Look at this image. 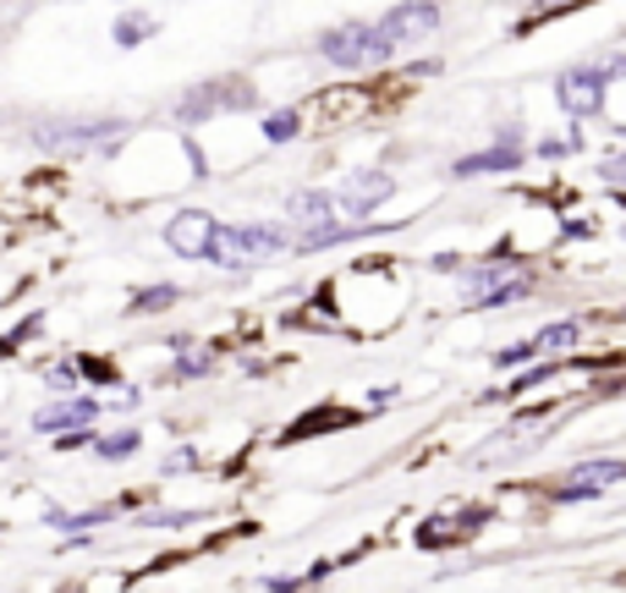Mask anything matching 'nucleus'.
<instances>
[{"instance_id": "f257e3e1", "label": "nucleus", "mask_w": 626, "mask_h": 593, "mask_svg": "<svg viewBox=\"0 0 626 593\" xmlns=\"http://www.w3.org/2000/svg\"><path fill=\"white\" fill-rule=\"evenodd\" d=\"M319 55L330 66H346V72H368V66H385L396 55L390 33L385 28H368V22H346V28H330L319 33Z\"/></svg>"}, {"instance_id": "f03ea898", "label": "nucleus", "mask_w": 626, "mask_h": 593, "mask_svg": "<svg viewBox=\"0 0 626 593\" xmlns=\"http://www.w3.org/2000/svg\"><path fill=\"white\" fill-rule=\"evenodd\" d=\"M281 248H286V231H275V226H215V237H209V259L226 270L264 259V253H281Z\"/></svg>"}, {"instance_id": "7ed1b4c3", "label": "nucleus", "mask_w": 626, "mask_h": 593, "mask_svg": "<svg viewBox=\"0 0 626 593\" xmlns=\"http://www.w3.org/2000/svg\"><path fill=\"white\" fill-rule=\"evenodd\" d=\"M622 72H626L622 55H616L611 66H572V72H561L555 94H561L566 116H577V122L599 116V111H605V83H611V77H622Z\"/></svg>"}, {"instance_id": "20e7f679", "label": "nucleus", "mask_w": 626, "mask_h": 593, "mask_svg": "<svg viewBox=\"0 0 626 593\" xmlns=\"http://www.w3.org/2000/svg\"><path fill=\"white\" fill-rule=\"evenodd\" d=\"M226 105H253V89H248L242 77H220V83L187 89L181 105H176V116H181V122H209V116L226 111Z\"/></svg>"}, {"instance_id": "39448f33", "label": "nucleus", "mask_w": 626, "mask_h": 593, "mask_svg": "<svg viewBox=\"0 0 626 593\" xmlns=\"http://www.w3.org/2000/svg\"><path fill=\"white\" fill-rule=\"evenodd\" d=\"M533 292V281L517 270V275H505V259H494V264H483L478 275L468 281V302L478 308H494V302H517V296Z\"/></svg>"}, {"instance_id": "423d86ee", "label": "nucleus", "mask_w": 626, "mask_h": 593, "mask_svg": "<svg viewBox=\"0 0 626 593\" xmlns=\"http://www.w3.org/2000/svg\"><path fill=\"white\" fill-rule=\"evenodd\" d=\"M379 28L390 33V44H418V39H429V33L440 28V6H435V0H407V6H396Z\"/></svg>"}, {"instance_id": "0eeeda50", "label": "nucleus", "mask_w": 626, "mask_h": 593, "mask_svg": "<svg viewBox=\"0 0 626 593\" xmlns=\"http://www.w3.org/2000/svg\"><path fill=\"white\" fill-rule=\"evenodd\" d=\"M390 193H396V181H390V170H352L335 204H341L346 215H374V209H379V204H385Z\"/></svg>"}, {"instance_id": "6e6552de", "label": "nucleus", "mask_w": 626, "mask_h": 593, "mask_svg": "<svg viewBox=\"0 0 626 593\" xmlns=\"http://www.w3.org/2000/svg\"><path fill=\"white\" fill-rule=\"evenodd\" d=\"M209 237H215V215H204V209H181V215L165 226V242H170V253H181V259H209Z\"/></svg>"}, {"instance_id": "1a4fd4ad", "label": "nucleus", "mask_w": 626, "mask_h": 593, "mask_svg": "<svg viewBox=\"0 0 626 593\" xmlns=\"http://www.w3.org/2000/svg\"><path fill=\"white\" fill-rule=\"evenodd\" d=\"M626 478V461H583L561 489H555V500H594L605 483H622Z\"/></svg>"}, {"instance_id": "9d476101", "label": "nucleus", "mask_w": 626, "mask_h": 593, "mask_svg": "<svg viewBox=\"0 0 626 593\" xmlns=\"http://www.w3.org/2000/svg\"><path fill=\"white\" fill-rule=\"evenodd\" d=\"M44 148H83V144H116L122 122H77V127H39L33 133Z\"/></svg>"}, {"instance_id": "9b49d317", "label": "nucleus", "mask_w": 626, "mask_h": 593, "mask_svg": "<svg viewBox=\"0 0 626 593\" xmlns=\"http://www.w3.org/2000/svg\"><path fill=\"white\" fill-rule=\"evenodd\" d=\"M94 418H100V402L72 396V402H61V407H44V413L33 418V429H39V435H61V429H77V424H94Z\"/></svg>"}, {"instance_id": "f8f14e48", "label": "nucleus", "mask_w": 626, "mask_h": 593, "mask_svg": "<svg viewBox=\"0 0 626 593\" xmlns=\"http://www.w3.org/2000/svg\"><path fill=\"white\" fill-rule=\"evenodd\" d=\"M517 165H522V154L505 144V148H483L472 159H457V176H500V170H517Z\"/></svg>"}, {"instance_id": "ddd939ff", "label": "nucleus", "mask_w": 626, "mask_h": 593, "mask_svg": "<svg viewBox=\"0 0 626 593\" xmlns=\"http://www.w3.org/2000/svg\"><path fill=\"white\" fill-rule=\"evenodd\" d=\"M577 346V324H550L544 335H533V352H572Z\"/></svg>"}, {"instance_id": "4468645a", "label": "nucleus", "mask_w": 626, "mask_h": 593, "mask_svg": "<svg viewBox=\"0 0 626 593\" xmlns=\"http://www.w3.org/2000/svg\"><path fill=\"white\" fill-rule=\"evenodd\" d=\"M155 39V17H122L116 22V44H144Z\"/></svg>"}, {"instance_id": "2eb2a0df", "label": "nucleus", "mask_w": 626, "mask_h": 593, "mask_svg": "<svg viewBox=\"0 0 626 593\" xmlns=\"http://www.w3.org/2000/svg\"><path fill=\"white\" fill-rule=\"evenodd\" d=\"M170 302H176V287H149L144 296L127 302V313H159V308H170Z\"/></svg>"}, {"instance_id": "dca6fc26", "label": "nucleus", "mask_w": 626, "mask_h": 593, "mask_svg": "<svg viewBox=\"0 0 626 593\" xmlns=\"http://www.w3.org/2000/svg\"><path fill=\"white\" fill-rule=\"evenodd\" d=\"M138 450V429H122V435H105L100 440V456L105 461H122V456H133Z\"/></svg>"}, {"instance_id": "f3484780", "label": "nucleus", "mask_w": 626, "mask_h": 593, "mask_svg": "<svg viewBox=\"0 0 626 593\" xmlns=\"http://www.w3.org/2000/svg\"><path fill=\"white\" fill-rule=\"evenodd\" d=\"M298 127H303V122H298V111H275V116L264 122V138H275V144H281V138H298Z\"/></svg>"}, {"instance_id": "a211bd4d", "label": "nucleus", "mask_w": 626, "mask_h": 593, "mask_svg": "<svg viewBox=\"0 0 626 593\" xmlns=\"http://www.w3.org/2000/svg\"><path fill=\"white\" fill-rule=\"evenodd\" d=\"M198 374H209V357H204V352H181V363H176V379H198Z\"/></svg>"}, {"instance_id": "6ab92c4d", "label": "nucleus", "mask_w": 626, "mask_h": 593, "mask_svg": "<svg viewBox=\"0 0 626 593\" xmlns=\"http://www.w3.org/2000/svg\"><path fill=\"white\" fill-rule=\"evenodd\" d=\"M192 522V511H149L144 517V528H187Z\"/></svg>"}, {"instance_id": "aec40b11", "label": "nucleus", "mask_w": 626, "mask_h": 593, "mask_svg": "<svg viewBox=\"0 0 626 593\" xmlns=\"http://www.w3.org/2000/svg\"><path fill=\"white\" fill-rule=\"evenodd\" d=\"M111 511H88V517H66V511H50V522L55 528H94V522H105Z\"/></svg>"}, {"instance_id": "412c9836", "label": "nucleus", "mask_w": 626, "mask_h": 593, "mask_svg": "<svg viewBox=\"0 0 626 593\" xmlns=\"http://www.w3.org/2000/svg\"><path fill=\"white\" fill-rule=\"evenodd\" d=\"M50 385H55V391H72V385H77V368H50Z\"/></svg>"}, {"instance_id": "4be33fe9", "label": "nucleus", "mask_w": 626, "mask_h": 593, "mask_svg": "<svg viewBox=\"0 0 626 593\" xmlns=\"http://www.w3.org/2000/svg\"><path fill=\"white\" fill-rule=\"evenodd\" d=\"M605 176H611V181H622V176H626V159H611V165H605Z\"/></svg>"}]
</instances>
